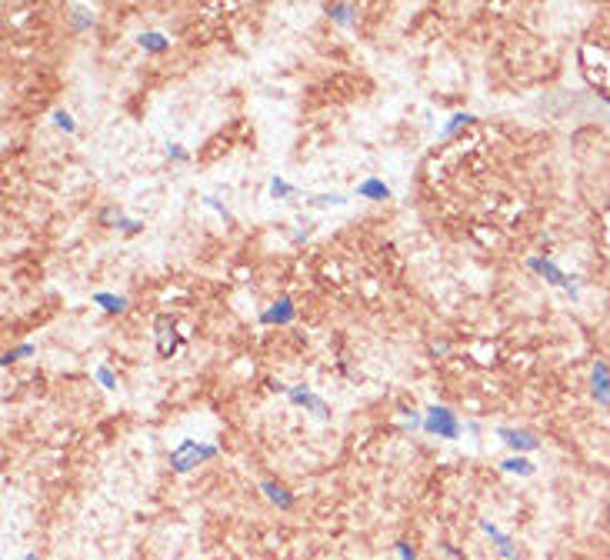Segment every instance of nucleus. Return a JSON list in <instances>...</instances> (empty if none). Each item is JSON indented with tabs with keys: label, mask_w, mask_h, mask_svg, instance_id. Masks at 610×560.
I'll return each mask as SVG.
<instances>
[{
	"label": "nucleus",
	"mask_w": 610,
	"mask_h": 560,
	"mask_svg": "<svg viewBox=\"0 0 610 560\" xmlns=\"http://www.w3.org/2000/svg\"><path fill=\"white\" fill-rule=\"evenodd\" d=\"M293 300L291 297H280L277 304H270V310H264L260 314V324H277V327H284V324H291L293 320Z\"/></svg>",
	"instance_id": "obj_9"
},
{
	"label": "nucleus",
	"mask_w": 610,
	"mask_h": 560,
	"mask_svg": "<svg viewBox=\"0 0 610 560\" xmlns=\"http://www.w3.org/2000/svg\"><path fill=\"white\" fill-rule=\"evenodd\" d=\"M101 224H103V227L127 230V234H137V230L144 227L140 220H130V217H124V210H120V207H107V210H101Z\"/></svg>",
	"instance_id": "obj_10"
},
{
	"label": "nucleus",
	"mask_w": 610,
	"mask_h": 560,
	"mask_svg": "<svg viewBox=\"0 0 610 560\" xmlns=\"http://www.w3.org/2000/svg\"><path fill=\"white\" fill-rule=\"evenodd\" d=\"M291 193H293V187L287 184V180H280V177L270 180V197H277V201H284V197H291Z\"/></svg>",
	"instance_id": "obj_18"
},
{
	"label": "nucleus",
	"mask_w": 610,
	"mask_h": 560,
	"mask_svg": "<svg viewBox=\"0 0 610 560\" xmlns=\"http://www.w3.org/2000/svg\"><path fill=\"white\" fill-rule=\"evenodd\" d=\"M24 560H40V557H37V554H27V557H24Z\"/></svg>",
	"instance_id": "obj_26"
},
{
	"label": "nucleus",
	"mask_w": 610,
	"mask_h": 560,
	"mask_svg": "<svg viewBox=\"0 0 610 560\" xmlns=\"http://www.w3.org/2000/svg\"><path fill=\"white\" fill-rule=\"evenodd\" d=\"M424 431L431 433V437H440V440H460L464 424H460V417L450 407L433 404V407H427V414H424Z\"/></svg>",
	"instance_id": "obj_2"
},
{
	"label": "nucleus",
	"mask_w": 610,
	"mask_h": 560,
	"mask_svg": "<svg viewBox=\"0 0 610 560\" xmlns=\"http://www.w3.org/2000/svg\"><path fill=\"white\" fill-rule=\"evenodd\" d=\"M94 24V17H90L87 11H74V27L77 30H84V27H90Z\"/></svg>",
	"instance_id": "obj_23"
},
{
	"label": "nucleus",
	"mask_w": 610,
	"mask_h": 560,
	"mask_svg": "<svg viewBox=\"0 0 610 560\" xmlns=\"http://www.w3.org/2000/svg\"><path fill=\"white\" fill-rule=\"evenodd\" d=\"M24 357H34V344H20V347H13V350H7L4 354V367H11L17 360H24Z\"/></svg>",
	"instance_id": "obj_15"
},
{
	"label": "nucleus",
	"mask_w": 610,
	"mask_h": 560,
	"mask_svg": "<svg viewBox=\"0 0 610 560\" xmlns=\"http://www.w3.org/2000/svg\"><path fill=\"white\" fill-rule=\"evenodd\" d=\"M440 550H444V557H447V560H464V557L457 554V550L450 547V544H440Z\"/></svg>",
	"instance_id": "obj_25"
},
{
	"label": "nucleus",
	"mask_w": 610,
	"mask_h": 560,
	"mask_svg": "<svg viewBox=\"0 0 610 560\" xmlns=\"http://www.w3.org/2000/svg\"><path fill=\"white\" fill-rule=\"evenodd\" d=\"M97 381H101L103 390H117V377H114V370L107 367V364H101V367H97Z\"/></svg>",
	"instance_id": "obj_17"
},
{
	"label": "nucleus",
	"mask_w": 610,
	"mask_h": 560,
	"mask_svg": "<svg viewBox=\"0 0 610 560\" xmlns=\"http://www.w3.org/2000/svg\"><path fill=\"white\" fill-rule=\"evenodd\" d=\"M497 437L514 450V454H530L540 447V437L530 431H514V427H497Z\"/></svg>",
	"instance_id": "obj_6"
},
{
	"label": "nucleus",
	"mask_w": 610,
	"mask_h": 560,
	"mask_svg": "<svg viewBox=\"0 0 610 560\" xmlns=\"http://www.w3.org/2000/svg\"><path fill=\"white\" fill-rule=\"evenodd\" d=\"M357 197H364V201H390V187H387L383 180L370 177L357 187Z\"/></svg>",
	"instance_id": "obj_12"
},
{
	"label": "nucleus",
	"mask_w": 610,
	"mask_h": 560,
	"mask_svg": "<svg viewBox=\"0 0 610 560\" xmlns=\"http://www.w3.org/2000/svg\"><path fill=\"white\" fill-rule=\"evenodd\" d=\"M94 304L103 307L107 314H124L127 310V297H120V293H94Z\"/></svg>",
	"instance_id": "obj_14"
},
{
	"label": "nucleus",
	"mask_w": 610,
	"mask_h": 560,
	"mask_svg": "<svg viewBox=\"0 0 610 560\" xmlns=\"http://www.w3.org/2000/svg\"><path fill=\"white\" fill-rule=\"evenodd\" d=\"M481 530L487 537H490V540H494L497 544V550H500V557L504 560H517V547H514V540H510L507 534H504V530H500V527H497L494 521H481Z\"/></svg>",
	"instance_id": "obj_8"
},
{
	"label": "nucleus",
	"mask_w": 610,
	"mask_h": 560,
	"mask_svg": "<svg viewBox=\"0 0 610 560\" xmlns=\"http://www.w3.org/2000/svg\"><path fill=\"white\" fill-rule=\"evenodd\" d=\"M287 397H291V404L310 410L314 417H320V420L331 417V407H327V404H324V400H320L314 390H307V387H287Z\"/></svg>",
	"instance_id": "obj_7"
},
{
	"label": "nucleus",
	"mask_w": 610,
	"mask_h": 560,
	"mask_svg": "<svg viewBox=\"0 0 610 560\" xmlns=\"http://www.w3.org/2000/svg\"><path fill=\"white\" fill-rule=\"evenodd\" d=\"M331 13H333V20H337V24H350V17H347V7H331Z\"/></svg>",
	"instance_id": "obj_24"
},
{
	"label": "nucleus",
	"mask_w": 610,
	"mask_h": 560,
	"mask_svg": "<svg viewBox=\"0 0 610 560\" xmlns=\"http://www.w3.org/2000/svg\"><path fill=\"white\" fill-rule=\"evenodd\" d=\"M260 490H264L270 504H277L280 510H291L293 507V494L284 484H277V481H260Z\"/></svg>",
	"instance_id": "obj_11"
},
{
	"label": "nucleus",
	"mask_w": 610,
	"mask_h": 560,
	"mask_svg": "<svg viewBox=\"0 0 610 560\" xmlns=\"http://www.w3.org/2000/svg\"><path fill=\"white\" fill-rule=\"evenodd\" d=\"M310 204L314 207H341V204H347V201H343L341 193H324V197H314Z\"/></svg>",
	"instance_id": "obj_19"
},
{
	"label": "nucleus",
	"mask_w": 610,
	"mask_h": 560,
	"mask_svg": "<svg viewBox=\"0 0 610 560\" xmlns=\"http://www.w3.org/2000/svg\"><path fill=\"white\" fill-rule=\"evenodd\" d=\"M394 550H397V557H400V560H417V550L410 547L407 540H397V544H394Z\"/></svg>",
	"instance_id": "obj_20"
},
{
	"label": "nucleus",
	"mask_w": 610,
	"mask_h": 560,
	"mask_svg": "<svg viewBox=\"0 0 610 560\" xmlns=\"http://www.w3.org/2000/svg\"><path fill=\"white\" fill-rule=\"evenodd\" d=\"M53 124H57L61 130H67V134H74V120H70L67 110H57V114H53Z\"/></svg>",
	"instance_id": "obj_21"
},
{
	"label": "nucleus",
	"mask_w": 610,
	"mask_h": 560,
	"mask_svg": "<svg viewBox=\"0 0 610 560\" xmlns=\"http://www.w3.org/2000/svg\"><path fill=\"white\" fill-rule=\"evenodd\" d=\"M527 267L534 270V274H540V277L547 280V284H554V287H564V291L571 293V297H577L580 293V287H577V277H567L564 270L550 260V257H530L527 260Z\"/></svg>",
	"instance_id": "obj_4"
},
{
	"label": "nucleus",
	"mask_w": 610,
	"mask_h": 560,
	"mask_svg": "<svg viewBox=\"0 0 610 560\" xmlns=\"http://www.w3.org/2000/svg\"><path fill=\"white\" fill-rule=\"evenodd\" d=\"M217 457V447L214 444H201V440H180L174 450H170V471L174 473H191L201 460Z\"/></svg>",
	"instance_id": "obj_1"
},
{
	"label": "nucleus",
	"mask_w": 610,
	"mask_h": 560,
	"mask_svg": "<svg viewBox=\"0 0 610 560\" xmlns=\"http://www.w3.org/2000/svg\"><path fill=\"white\" fill-rule=\"evenodd\" d=\"M140 47H144V51L160 53V51H167V40L160 37V34H144V37H140Z\"/></svg>",
	"instance_id": "obj_16"
},
{
	"label": "nucleus",
	"mask_w": 610,
	"mask_h": 560,
	"mask_svg": "<svg viewBox=\"0 0 610 560\" xmlns=\"http://www.w3.org/2000/svg\"><path fill=\"white\" fill-rule=\"evenodd\" d=\"M590 394L597 400V407H610V364L607 360H594V367H590Z\"/></svg>",
	"instance_id": "obj_5"
},
{
	"label": "nucleus",
	"mask_w": 610,
	"mask_h": 560,
	"mask_svg": "<svg viewBox=\"0 0 610 560\" xmlns=\"http://www.w3.org/2000/svg\"><path fill=\"white\" fill-rule=\"evenodd\" d=\"M474 120H477V117H471V114H454V117H450V124H447V134H450V130H457V127H464V124H474Z\"/></svg>",
	"instance_id": "obj_22"
},
{
	"label": "nucleus",
	"mask_w": 610,
	"mask_h": 560,
	"mask_svg": "<svg viewBox=\"0 0 610 560\" xmlns=\"http://www.w3.org/2000/svg\"><path fill=\"white\" fill-rule=\"evenodd\" d=\"M500 471H507V473H517V477H534V464L523 457V454H514V457H507L504 464H500Z\"/></svg>",
	"instance_id": "obj_13"
},
{
	"label": "nucleus",
	"mask_w": 610,
	"mask_h": 560,
	"mask_svg": "<svg viewBox=\"0 0 610 560\" xmlns=\"http://www.w3.org/2000/svg\"><path fill=\"white\" fill-rule=\"evenodd\" d=\"M153 337H157V354L160 357H174L184 347V333H177V320L170 314H160L153 320Z\"/></svg>",
	"instance_id": "obj_3"
}]
</instances>
